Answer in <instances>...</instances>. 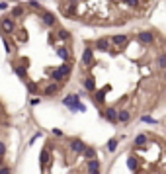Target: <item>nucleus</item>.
<instances>
[{
  "instance_id": "e433bc0d",
  "label": "nucleus",
  "mask_w": 166,
  "mask_h": 174,
  "mask_svg": "<svg viewBox=\"0 0 166 174\" xmlns=\"http://www.w3.org/2000/svg\"><path fill=\"white\" fill-rule=\"evenodd\" d=\"M90 174H100V172H90Z\"/></svg>"
},
{
  "instance_id": "a878e982",
  "label": "nucleus",
  "mask_w": 166,
  "mask_h": 174,
  "mask_svg": "<svg viewBox=\"0 0 166 174\" xmlns=\"http://www.w3.org/2000/svg\"><path fill=\"white\" fill-rule=\"evenodd\" d=\"M27 90H30V94H37L39 92V88H37L35 82H27Z\"/></svg>"
},
{
  "instance_id": "473e14b6",
  "label": "nucleus",
  "mask_w": 166,
  "mask_h": 174,
  "mask_svg": "<svg viewBox=\"0 0 166 174\" xmlns=\"http://www.w3.org/2000/svg\"><path fill=\"white\" fill-rule=\"evenodd\" d=\"M39 102H41V100H39V98H35V96H33V98L30 100V104H31V106H37Z\"/></svg>"
},
{
  "instance_id": "9b49d317",
  "label": "nucleus",
  "mask_w": 166,
  "mask_h": 174,
  "mask_svg": "<svg viewBox=\"0 0 166 174\" xmlns=\"http://www.w3.org/2000/svg\"><path fill=\"white\" fill-rule=\"evenodd\" d=\"M129 119H131L129 110H117V123H129Z\"/></svg>"
},
{
  "instance_id": "6ab92c4d",
  "label": "nucleus",
  "mask_w": 166,
  "mask_h": 174,
  "mask_svg": "<svg viewBox=\"0 0 166 174\" xmlns=\"http://www.w3.org/2000/svg\"><path fill=\"white\" fill-rule=\"evenodd\" d=\"M117 145H119V137H111V139L107 141L106 147H107V151H110V153H113V151L117 149Z\"/></svg>"
},
{
  "instance_id": "9d476101",
  "label": "nucleus",
  "mask_w": 166,
  "mask_h": 174,
  "mask_svg": "<svg viewBox=\"0 0 166 174\" xmlns=\"http://www.w3.org/2000/svg\"><path fill=\"white\" fill-rule=\"evenodd\" d=\"M110 41L113 43V45H117V47H123V45L129 43V37H127V35H113Z\"/></svg>"
},
{
  "instance_id": "f03ea898",
  "label": "nucleus",
  "mask_w": 166,
  "mask_h": 174,
  "mask_svg": "<svg viewBox=\"0 0 166 174\" xmlns=\"http://www.w3.org/2000/svg\"><path fill=\"white\" fill-rule=\"evenodd\" d=\"M70 70H73V65H70V63H63L61 67H57V69L53 70V78H55V82L64 80V78L70 75Z\"/></svg>"
},
{
  "instance_id": "f3484780",
  "label": "nucleus",
  "mask_w": 166,
  "mask_h": 174,
  "mask_svg": "<svg viewBox=\"0 0 166 174\" xmlns=\"http://www.w3.org/2000/svg\"><path fill=\"white\" fill-rule=\"evenodd\" d=\"M86 166H88V174H90V172H100V161H98V158L88 161V162H86Z\"/></svg>"
},
{
  "instance_id": "7ed1b4c3",
  "label": "nucleus",
  "mask_w": 166,
  "mask_h": 174,
  "mask_svg": "<svg viewBox=\"0 0 166 174\" xmlns=\"http://www.w3.org/2000/svg\"><path fill=\"white\" fill-rule=\"evenodd\" d=\"M39 164H41V170H45V168H49V166H51V151H49V149H41Z\"/></svg>"
},
{
  "instance_id": "2f4dec72",
  "label": "nucleus",
  "mask_w": 166,
  "mask_h": 174,
  "mask_svg": "<svg viewBox=\"0 0 166 174\" xmlns=\"http://www.w3.org/2000/svg\"><path fill=\"white\" fill-rule=\"evenodd\" d=\"M30 6H31V8H35V10H39V8H41V6H39V2H37V0H31V2H30Z\"/></svg>"
},
{
  "instance_id": "c756f323",
  "label": "nucleus",
  "mask_w": 166,
  "mask_h": 174,
  "mask_svg": "<svg viewBox=\"0 0 166 174\" xmlns=\"http://www.w3.org/2000/svg\"><path fill=\"white\" fill-rule=\"evenodd\" d=\"M141 119H143V121H145V123H156V121H154L153 118H149V115H143V118H141Z\"/></svg>"
},
{
  "instance_id": "72a5a7b5",
  "label": "nucleus",
  "mask_w": 166,
  "mask_h": 174,
  "mask_svg": "<svg viewBox=\"0 0 166 174\" xmlns=\"http://www.w3.org/2000/svg\"><path fill=\"white\" fill-rule=\"evenodd\" d=\"M53 135H55V137H63V131H61V129H57V127H55V129H53Z\"/></svg>"
},
{
  "instance_id": "dca6fc26",
  "label": "nucleus",
  "mask_w": 166,
  "mask_h": 174,
  "mask_svg": "<svg viewBox=\"0 0 166 174\" xmlns=\"http://www.w3.org/2000/svg\"><path fill=\"white\" fill-rule=\"evenodd\" d=\"M110 43H111V41L106 39V37H104V39H98V41H96V49H98V51H104V53H106L107 47H110Z\"/></svg>"
},
{
  "instance_id": "39448f33",
  "label": "nucleus",
  "mask_w": 166,
  "mask_h": 174,
  "mask_svg": "<svg viewBox=\"0 0 166 174\" xmlns=\"http://www.w3.org/2000/svg\"><path fill=\"white\" fill-rule=\"evenodd\" d=\"M102 118L110 123H117V110H115V108H106L102 112Z\"/></svg>"
},
{
  "instance_id": "c9c22d12",
  "label": "nucleus",
  "mask_w": 166,
  "mask_h": 174,
  "mask_svg": "<svg viewBox=\"0 0 166 174\" xmlns=\"http://www.w3.org/2000/svg\"><path fill=\"white\" fill-rule=\"evenodd\" d=\"M4 10H8V4H6V2H0V12H4Z\"/></svg>"
},
{
  "instance_id": "b1692460",
  "label": "nucleus",
  "mask_w": 166,
  "mask_h": 174,
  "mask_svg": "<svg viewBox=\"0 0 166 174\" xmlns=\"http://www.w3.org/2000/svg\"><path fill=\"white\" fill-rule=\"evenodd\" d=\"M57 35H59V39H63V41H69V39H70V33H69L67 30H59V31H57Z\"/></svg>"
},
{
  "instance_id": "58836bf2",
  "label": "nucleus",
  "mask_w": 166,
  "mask_h": 174,
  "mask_svg": "<svg viewBox=\"0 0 166 174\" xmlns=\"http://www.w3.org/2000/svg\"><path fill=\"white\" fill-rule=\"evenodd\" d=\"M0 112H2V110H0Z\"/></svg>"
},
{
  "instance_id": "4468645a",
  "label": "nucleus",
  "mask_w": 166,
  "mask_h": 174,
  "mask_svg": "<svg viewBox=\"0 0 166 174\" xmlns=\"http://www.w3.org/2000/svg\"><path fill=\"white\" fill-rule=\"evenodd\" d=\"M82 84H84V88L88 90V92H96V90H98V88H96V80H94L92 76L84 78V82H82Z\"/></svg>"
},
{
  "instance_id": "ddd939ff",
  "label": "nucleus",
  "mask_w": 166,
  "mask_h": 174,
  "mask_svg": "<svg viewBox=\"0 0 166 174\" xmlns=\"http://www.w3.org/2000/svg\"><path fill=\"white\" fill-rule=\"evenodd\" d=\"M139 41L141 43H153L154 41V33L153 31H141L139 33Z\"/></svg>"
},
{
  "instance_id": "bb28decb",
  "label": "nucleus",
  "mask_w": 166,
  "mask_h": 174,
  "mask_svg": "<svg viewBox=\"0 0 166 174\" xmlns=\"http://www.w3.org/2000/svg\"><path fill=\"white\" fill-rule=\"evenodd\" d=\"M0 174H12V166L2 164V166H0Z\"/></svg>"
},
{
  "instance_id": "aec40b11",
  "label": "nucleus",
  "mask_w": 166,
  "mask_h": 174,
  "mask_svg": "<svg viewBox=\"0 0 166 174\" xmlns=\"http://www.w3.org/2000/svg\"><path fill=\"white\" fill-rule=\"evenodd\" d=\"M82 155H84V158H86V161H94V158H96V149H92V147H86Z\"/></svg>"
},
{
  "instance_id": "4be33fe9",
  "label": "nucleus",
  "mask_w": 166,
  "mask_h": 174,
  "mask_svg": "<svg viewBox=\"0 0 166 174\" xmlns=\"http://www.w3.org/2000/svg\"><path fill=\"white\" fill-rule=\"evenodd\" d=\"M24 6H14V8H12V14H10V18H21V16H24Z\"/></svg>"
},
{
  "instance_id": "a211bd4d",
  "label": "nucleus",
  "mask_w": 166,
  "mask_h": 174,
  "mask_svg": "<svg viewBox=\"0 0 166 174\" xmlns=\"http://www.w3.org/2000/svg\"><path fill=\"white\" fill-rule=\"evenodd\" d=\"M94 98H96V100H94L96 104H104L106 102V90L104 88L102 90H96V92H94Z\"/></svg>"
},
{
  "instance_id": "0eeeda50",
  "label": "nucleus",
  "mask_w": 166,
  "mask_h": 174,
  "mask_svg": "<svg viewBox=\"0 0 166 174\" xmlns=\"http://www.w3.org/2000/svg\"><path fill=\"white\" fill-rule=\"evenodd\" d=\"M94 63V51L86 45V49H84V53H82V65L84 67H90V65Z\"/></svg>"
},
{
  "instance_id": "5701e85b",
  "label": "nucleus",
  "mask_w": 166,
  "mask_h": 174,
  "mask_svg": "<svg viewBox=\"0 0 166 174\" xmlns=\"http://www.w3.org/2000/svg\"><path fill=\"white\" fill-rule=\"evenodd\" d=\"M158 69L166 70V53H160V55H158Z\"/></svg>"
},
{
  "instance_id": "f257e3e1",
  "label": "nucleus",
  "mask_w": 166,
  "mask_h": 174,
  "mask_svg": "<svg viewBox=\"0 0 166 174\" xmlns=\"http://www.w3.org/2000/svg\"><path fill=\"white\" fill-rule=\"evenodd\" d=\"M63 104L67 106V108H69V110L73 112V114H74V112H86V106L80 102L78 94H69V96L63 100Z\"/></svg>"
},
{
  "instance_id": "f704fd0d",
  "label": "nucleus",
  "mask_w": 166,
  "mask_h": 174,
  "mask_svg": "<svg viewBox=\"0 0 166 174\" xmlns=\"http://www.w3.org/2000/svg\"><path fill=\"white\" fill-rule=\"evenodd\" d=\"M129 6H139V0H125Z\"/></svg>"
},
{
  "instance_id": "2eb2a0df",
  "label": "nucleus",
  "mask_w": 166,
  "mask_h": 174,
  "mask_svg": "<svg viewBox=\"0 0 166 174\" xmlns=\"http://www.w3.org/2000/svg\"><path fill=\"white\" fill-rule=\"evenodd\" d=\"M14 72L21 78V80H26V76H27V69H26V65H16L14 67Z\"/></svg>"
},
{
  "instance_id": "393cba45",
  "label": "nucleus",
  "mask_w": 166,
  "mask_h": 174,
  "mask_svg": "<svg viewBox=\"0 0 166 174\" xmlns=\"http://www.w3.org/2000/svg\"><path fill=\"white\" fill-rule=\"evenodd\" d=\"M4 155H6V145L0 141V166L4 164Z\"/></svg>"
},
{
  "instance_id": "4c0bfd02",
  "label": "nucleus",
  "mask_w": 166,
  "mask_h": 174,
  "mask_svg": "<svg viewBox=\"0 0 166 174\" xmlns=\"http://www.w3.org/2000/svg\"><path fill=\"white\" fill-rule=\"evenodd\" d=\"M164 76H166V70H164Z\"/></svg>"
},
{
  "instance_id": "1a4fd4ad",
  "label": "nucleus",
  "mask_w": 166,
  "mask_h": 174,
  "mask_svg": "<svg viewBox=\"0 0 166 174\" xmlns=\"http://www.w3.org/2000/svg\"><path fill=\"white\" fill-rule=\"evenodd\" d=\"M147 141H149V139H147V135H145V133H139V135H137L135 139H133V145H135L137 149H145Z\"/></svg>"
},
{
  "instance_id": "c85d7f7f",
  "label": "nucleus",
  "mask_w": 166,
  "mask_h": 174,
  "mask_svg": "<svg viewBox=\"0 0 166 174\" xmlns=\"http://www.w3.org/2000/svg\"><path fill=\"white\" fill-rule=\"evenodd\" d=\"M2 41H4V47H6V53H12V45H10L8 37H2Z\"/></svg>"
},
{
  "instance_id": "7c9ffc66",
  "label": "nucleus",
  "mask_w": 166,
  "mask_h": 174,
  "mask_svg": "<svg viewBox=\"0 0 166 174\" xmlns=\"http://www.w3.org/2000/svg\"><path fill=\"white\" fill-rule=\"evenodd\" d=\"M39 137H41V131H39V133H35V135L31 137V139H30V145H33L35 141H37V139H39Z\"/></svg>"
},
{
  "instance_id": "423d86ee",
  "label": "nucleus",
  "mask_w": 166,
  "mask_h": 174,
  "mask_svg": "<svg viewBox=\"0 0 166 174\" xmlns=\"http://www.w3.org/2000/svg\"><path fill=\"white\" fill-rule=\"evenodd\" d=\"M41 22H43V24H45L47 27H53V26H55V22H57V18H55V14H53V12L43 10V12H41Z\"/></svg>"
},
{
  "instance_id": "20e7f679",
  "label": "nucleus",
  "mask_w": 166,
  "mask_h": 174,
  "mask_svg": "<svg viewBox=\"0 0 166 174\" xmlns=\"http://www.w3.org/2000/svg\"><path fill=\"white\" fill-rule=\"evenodd\" d=\"M0 27H2L4 33H12L16 31V22H14V18H2V22H0Z\"/></svg>"
},
{
  "instance_id": "6e6552de",
  "label": "nucleus",
  "mask_w": 166,
  "mask_h": 174,
  "mask_svg": "<svg viewBox=\"0 0 166 174\" xmlns=\"http://www.w3.org/2000/svg\"><path fill=\"white\" fill-rule=\"evenodd\" d=\"M84 149H86V145L82 139H70V151L73 153H84Z\"/></svg>"
},
{
  "instance_id": "412c9836",
  "label": "nucleus",
  "mask_w": 166,
  "mask_h": 174,
  "mask_svg": "<svg viewBox=\"0 0 166 174\" xmlns=\"http://www.w3.org/2000/svg\"><path fill=\"white\" fill-rule=\"evenodd\" d=\"M57 53H59V57H61V59L63 61H70V51H69V49H64V47H59V49H57Z\"/></svg>"
},
{
  "instance_id": "f8f14e48",
  "label": "nucleus",
  "mask_w": 166,
  "mask_h": 174,
  "mask_svg": "<svg viewBox=\"0 0 166 174\" xmlns=\"http://www.w3.org/2000/svg\"><path fill=\"white\" fill-rule=\"evenodd\" d=\"M61 90V84H57V82H53V84H49V86H45V90H43V94L45 96H55L57 92Z\"/></svg>"
},
{
  "instance_id": "cd10ccee",
  "label": "nucleus",
  "mask_w": 166,
  "mask_h": 174,
  "mask_svg": "<svg viewBox=\"0 0 166 174\" xmlns=\"http://www.w3.org/2000/svg\"><path fill=\"white\" fill-rule=\"evenodd\" d=\"M127 166H129V170H135L137 168V161L133 157H129V161H127Z\"/></svg>"
}]
</instances>
